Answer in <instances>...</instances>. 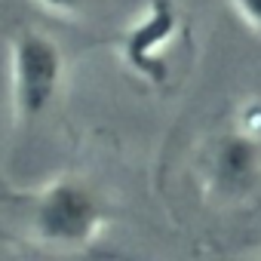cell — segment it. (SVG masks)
Returning <instances> with one entry per match:
<instances>
[{"instance_id": "cell-4", "label": "cell", "mask_w": 261, "mask_h": 261, "mask_svg": "<svg viewBox=\"0 0 261 261\" xmlns=\"http://www.w3.org/2000/svg\"><path fill=\"white\" fill-rule=\"evenodd\" d=\"M175 31H178L175 10L166 4V0L151 4V10L142 13V19L123 37V56H126L129 68H136L139 74H145L151 80H160L163 71H166L163 53L169 49Z\"/></svg>"}, {"instance_id": "cell-2", "label": "cell", "mask_w": 261, "mask_h": 261, "mask_svg": "<svg viewBox=\"0 0 261 261\" xmlns=\"http://www.w3.org/2000/svg\"><path fill=\"white\" fill-rule=\"evenodd\" d=\"M65 86L62 46L34 28L13 34L10 40V105L19 126L37 123Z\"/></svg>"}, {"instance_id": "cell-5", "label": "cell", "mask_w": 261, "mask_h": 261, "mask_svg": "<svg viewBox=\"0 0 261 261\" xmlns=\"http://www.w3.org/2000/svg\"><path fill=\"white\" fill-rule=\"evenodd\" d=\"M230 10L252 34L261 37V0H230Z\"/></svg>"}, {"instance_id": "cell-1", "label": "cell", "mask_w": 261, "mask_h": 261, "mask_svg": "<svg viewBox=\"0 0 261 261\" xmlns=\"http://www.w3.org/2000/svg\"><path fill=\"white\" fill-rule=\"evenodd\" d=\"M105 221L108 206L101 194L77 175L49 181L25 203V224L31 240L53 249H83L95 243Z\"/></svg>"}, {"instance_id": "cell-3", "label": "cell", "mask_w": 261, "mask_h": 261, "mask_svg": "<svg viewBox=\"0 0 261 261\" xmlns=\"http://www.w3.org/2000/svg\"><path fill=\"white\" fill-rule=\"evenodd\" d=\"M203 175L206 188L227 203L255 194L261 188V136L243 126L218 136L203 157Z\"/></svg>"}, {"instance_id": "cell-6", "label": "cell", "mask_w": 261, "mask_h": 261, "mask_svg": "<svg viewBox=\"0 0 261 261\" xmlns=\"http://www.w3.org/2000/svg\"><path fill=\"white\" fill-rule=\"evenodd\" d=\"M34 4L40 10L53 13V16H74V13H80L89 4V0H34Z\"/></svg>"}]
</instances>
